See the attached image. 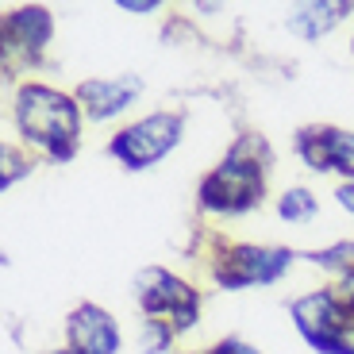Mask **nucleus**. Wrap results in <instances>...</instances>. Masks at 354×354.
Returning <instances> with one entry per match:
<instances>
[{"instance_id": "nucleus-17", "label": "nucleus", "mask_w": 354, "mask_h": 354, "mask_svg": "<svg viewBox=\"0 0 354 354\" xmlns=\"http://www.w3.org/2000/svg\"><path fill=\"white\" fill-rule=\"evenodd\" d=\"M335 201H339V208H343V212L354 216V181H346V185L335 189Z\"/></svg>"}, {"instance_id": "nucleus-2", "label": "nucleus", "mask_w": 354, "mask_h": 354, "mask_svg": "<svg viewBox=\"0 0 354 354\" xmlns=\"http://www.w3.org/2000/svg\"><path fill=\"white\" fill-rule=\"evenodd\" d=\"M266 162H270V151L258 135H247L231 147V154L212 169L204 174L201 189V208L220 216H239L250 212L258 201H262V177H266Z\"/></svg>"}, {"instance_id": "nucleus-9", "label": "nucleus", "mask_w": 354, "mask_h": 354, "mask_svg": "<svg viewBox=\"0 0 354 354\" xmlns=\"http://www.w3.org/2000/svg\"><path fill=\"white\" fill-rule=\"evenodd\" d=\"M66 331H70V351H77V354H115L120 351V328L97 304L73 308Z\"/></svg>"}, {"instance_id": "nucleus-14", "label": "nucleus", "mask_w": 354, "mask_h": 354, "mask_svg": "<svg viewBox=\"0 0 354 354\" xmlns=\"http://www.w3.org/2000/svg\"><path fill=\"white\" fill-rule=\"evenodd\" d=\"M169 339H174V328H169V324L147 319V328H142V346H147V354H162L169 346Z\"/></svg>"}, {"instance_id": "nucleus-20", "label": "nucleus", "mask_w": 354, "mask_h": 354, "mask_svg": "<svg viewBox=\"0 0 354 354\" xmlns=\"http://www.w3.org/2000/svg\"><path fill=\"white\" fill-rule=\"evenodd\" d=\"M351 46H354V43H351Z\"/></svg>"}, {"instance_id": "nucleus-8", "label": "nucleus", "mask_w": 354, "mask_h": 354, "mask_svg": "<svg viewBox=\"0 0 354 354\" xmlns=\"http://www.w3.org/2000/svg\"><path fill=\"white\" fill-rule=\"evenodd\" d=\"M139 93H142V81L135 73L93 77L77 85V104L88 112V120H115L120 112H127V104H135Z\"/></svg>"}, {"instance_id": "nucleus-15", "label": "nucleus", "mask_w": 354, "mask_h": 354, "mask_svg": "<svg viewBox=\"0 0 354 354\" xmlns=\"http://www.w3.org/2000/svg\"><path fill=\"white\" fill-rule=\"evenodd\" d=\"M331 292H335V301L354 316V274H346L343 281H339V289H331Z\"/></svg>"}, {"instance_id": "nucleus-16", "label": "nucleus", "mask_w": 354, "mask_h": 354, "mask_svg": "<svg viewBox=\"0 0 354 354\" xmlns=\"http://www.w3.org/2000/svg\"><path fill=\"white\" fill-rule=\"evenodd\" d=\"M208 354H258V351H254V346H247L243 339H223V343H216Z\"/></svg>"}, {"instance_id": "nucleus-3", "label": "nucleus", "mask_w": 354, "mask_h": 354, "mask_svg": "<svg viewBox=\"0 0 354 354\" xmlns=\"http://www.w3.org/2000/svg\"><path fill=\"white\" fill-rule=\"evenodd\" d=\"M181 127H185V115L181 112L142 115V120H135L131 127H124L108 142V154L120 158L127 169H151L154 162H162L181 142Z\"/></svg>"}, {"instance_id": "nucleus-10", "label": "nucleus", "mask_w": 354, "mask_h": 354, "mask_svg": "<svg viewBox=\"0 0 354 354\" xmlns=\"http://www.w3.org/2000/svg\"><path fill=\"white\" fill-rule=\"evenodd\" d=\"M50 31H54V19L46 8H19L12 12L8 19H4V39H8V46H16V50H27L35 54L43 50L46 43H50Z\"/></svg>"}, {"instance_id": "nucleus-1", "label": "nucleus", "mask_w": 354, "mask_h": 354, "mask_svg": "<svg viewBox=\"0 0 354 354\" xmlns=\"http://www.w3.org/2000/svg\"><path fill=\"white\" fill-rule=\"evenodd\" d=\"M16 127L31 147L50 154L54 162H66L77 151L81 104L77 97H66L58 88L24 85L16 93Z\"/></svg>"}, {"instance_id": "nucleus-5", "label": "nucleus", "mask_w": 354, "mask_h": 354, "mask_svg": "<svg viewBox=\"0 0 354 354\" xmlns=\"http://www.w3.org/2000/svg\"><path fill=\"white\" fill-rule=\"evenodd\" d=\"M135 297H139L147 316L169 324L174 331H189L201 316V297H196L193 285H185L181 277H174L169 270H158V266L135 277Z\"/></svg>"}, {"instance_id": "nucleus-4", "label": "nucleus", "mask_w": 354, "mask_h": 354, "mask_svg": "<svg viewBox=\"0 0 354 354\" xmlns=\"http://www.w3.org/2000/svg\"><path fill=\"white\" fill-rule=\"evenodd\" d=\"M292 319L319 354H354V316L335 301V292H308L292 301Z\"/></svg>"}, {"instance_id": "nucleus-13", "label": "nucleus", "mask_w": 354, "mask_h": 354, "mask_svg": "<svg viewBox=\"0 0 354 354\" xmlns=\"http://www.w3.org/2000/svg\"><path fill=\"white\" fill-rule=\"evenodd\" d=\"M308 262L324 266V270H343V277H346V274H354V243H335L328 250H312Z\"/></svg>"}, {"instance_id": "nucleus-7", "label": "nucleus", "mask_w": 354, "mask_h": 354, "mask_svg": "<svg viewBox=\"0 0 354 354\" xmlns=\"http://www.w3.org/2000/svg\"><path fill=\"white\" fill-rule=\"evenodd\" d=\"M297 154L316 174L335 169L346 181H354V131H343V127H304L297 135Z\"/></svg>"}, {"instance_id": "nucleus-11", "label": "nucleus", "mask_w": 354, "mask_h": 354, "mask_svg": "<svg viewBox=\"0 0 354 354\" xmlns=\"http://www.w3.org/2000/svg\"><path fill=\"white\" fill-rule=\"evenodd\" d=\"M346 16H351V4H301L289 16V31L301 39H319Z\"/></svg>"}, {"instance_id": "nucleus-19", "label": "nucleus", "mask_w": 354, "mask_h": 354, "mask_svg": "<svg viewBox=\"0 0 354 354\" xmlns=\"http://www.w3.org/2000/svg\"><path fill=\"white\" fill-rule=\"evenodd\" d=\"M50 354H77V351H70V346H66V351H50Z\"/></svg>"}, {"instance_id": "nucleus-6", "label": "nucleus", "mask_w": 354, "mask_h": 354, "mask_svg": "<svg viewBox=\"0 0 354 354\" xmlns=\"http://www.w3.org/2000/svg\"><path fill=\"white\" fill-rule=\"evenodd\" d=\"M292 266V254L281 247H231L212 270L223 289H247V285H274Z\"/></svg>"}, {"instance_id": "nucleus-18", "label": "nucleus", "mask_w": 354, "mask_h": 354, "mask_svg": "<svg viewBox=\"0 0 354 354\" xmlns=\"http://www.w3.org/2000/svg\"><path fill=\"white\" fill-rule=\"evenodd\" d=\"M120 8H124V12H135V16H147V12H154L158 4H154V0H139V4H135V0H120Z\"/></svg>"}, {"instance_id": "nucleus-12", "label": "nucleus", "mask_w": 354, "mask_h": 354, "mask_svg": "<svg viewBox=\"0 0 354 354\" xmlns=\"http://www.w3.org/2000/svg\"><path fill=\"white\" fill-rule=\"evenodd\" d=\"M277 212L289 223H308L312 216H316V196H312L308 189H285L281 201H277Z\"/></svg>"}]
</instances>
